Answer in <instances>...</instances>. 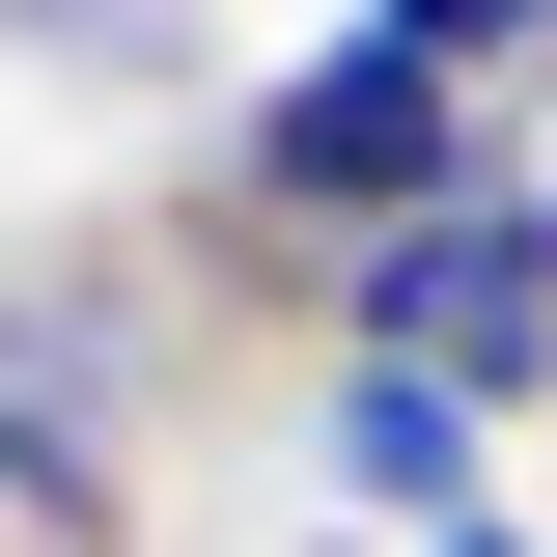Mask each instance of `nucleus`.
<instances>
[{
	"label": "nucleus",
	"instance_id": "f257e3e1",
	"mask_svg": "<svg viewBox=\"0 0 557 557\" xmlns=\"http://www.w3.org/2000/svg\"><path fill=\"white\" fill-rule=\"evenodd\" d=\"M474 168H502V84L335 0V28L223 112V196H196V223H251V251H391V223H446Z\"/></svg>",
	"mask_w": 557,
	"mask_h": 557
},
{
	"label": "nucleus",
	"instance_id": "f03ea898",
	"mask_svg": "<svg viewBox=\"0 0 557 557\" xmlns=\"http://www.w3.org/2000/svg\"><path fill=\"white\" fill-rule=\"evenodd\" d=\"M335 362H418L474 418H557V168H474L446 223L335 251Z\"/></svg>",
	"mask_w": 557,
	"mask_h": 557
},
{
	"label": "nucleus",
	"instance_id": "7ed1b4c3",
	"mask_svg": "<svg viewBox=\"0 0 557 557\" xmlns=\"http://www.w3.org/2000/svg\"><path fill=\"white\" fill-rule=\"evenodd\" d=\"M307 446H335V502H362L391 557L502 530V418H474V391H418V362H335V391H307Z\"/></svg>",
	"mask_w": 557,
	"mask_h": 557
},
{
	"label": "nucleus",
	"instance_id": "20e7f679",
	"mask_svg": "<svg viewBox=\"0 0 557 557\" xmlns=\"http://www.w3.org/2000/svg\"><path fill=\"white\" fill-rule=\"evenodd\" d=\"M0 57H57V84H168V57H196V0H0Z\"/></svg>",
	"mask_w": 557,
	"mask_h": 557
},
{
	"label": "nucleus",
	"instance_id": "39448f33",
	"mask_svg": "<svg viewBox=\"0 0 557 557\" xmlns=\"http://www.w3.org/2000/svg\"><path fill=\"white\" fill-rule=\"evenodd\" d=\"M362 28H418V57H474V84H557V0H362Z\"/></svg>",
	"mask_w": 557,
	"mask_h": 557
},
{
	"label": "nucleus",
	"instance_id": "423d86ee",
	"mask_svg": "<svg viewBox=\"0 0 557 557\" xmlns=\"http://www.w3.org/2000/svg\"><path fill=\"white\" fill-rule=\"evenodd\" d=\"M446 557H530V530H446Z\"/></svg>",
	"mask_w": 557,
	"mask_h": 557
}]
</instances>
